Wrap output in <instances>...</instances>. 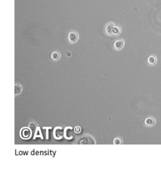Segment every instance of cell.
<instances>
[{
	"mask_svg": "<svg viewBox=\"0 0 161 170\" xmlns=\"http://www.w3.org/2000/svg\"><path fill=\"white\" fill-rule=\"evenodd\" d=\"M77 141H77L78 144H84V145L95 144L93 138L89 135H83L82 137L78 139Z\"/></svg>",
	"mask_w": 161,
	"mask_h": 170,
	"instance_id": "1",
	"label": "cell"
},
{
	"mask_svg": "<svg viewBox=\"0 0 161 170\" xmlns=\"http://www.w3.org/2000/svg\"><path fill=\"white\" fill-rule=\"evenodd\" d=\"M20 135L21 137L23 139H28L31 137L32 135V131L31 129H29L28 127H24L21 130V133H20Z\"/></svg>",
	"mask_w": 161,
	"mask_h": 170,
	"instance_id": "2",
	"label": "cell"
},
{
	"mask_svg": "<svg viewBox=\"0 0 161 170\" xmlns=\"http://www.w3.org/2000/svg\"><path fill=\"white\" fill-rule=\"evenodd\" d=\"M79 35L78 33L75 32H70L68 35V40L69 43H74L78 41Z\"/></svg>",
	"mask_w": 161,
	"mask_h": 170,
	"instance_id": "3",
	"label": "cell"
},
{
	"mask_svg": "<svg viewBox=\"0 0 161 170\" xmlns=\"http://www.w3.org/2000/svg\"><path fill=\"white\" fill-rule=\"evenodd\" d=\"M124 46V41L121 39L116 40V42L114 43V48L115 50H120Z\"/></svg>",
	"mask_w": 161,
	"mask_h": 170,
	"instance_id": "4",
	"label": "cell"
},
{
	"mask_svg": "<svg viewBox=\"0 0 161 170\" xmlns=\"http://www.w3.org/2000/svg\"><path fill=\"white\" fill-rule=\"evenodd\" d=\"M115 24L113 23H108V24L106 25L105 27V32L107 33V35L109 36L112 35V30L113 26Z\"/></svg>",
	"mask_w": 161,
	"mask_h": 170,
	"instance_id": "5",
	"label": "cell"
},
{
	"mask_svg": "<svg viewBox=\"0 0 161 170\" xmlns=\"http://www.w3.org/2000/svg\"><path fill=\"white\" fill-rule=\"evenodd\" d=\"M155 124V120L152 117H148L145 119V124L147 126H153Z\"/></svg>",
	"mask_w": 161,
	"mask_h": 170,
	"instance_id": "6",
	"label": "cell"
},
{
	"mask_svg": "<svg viewBox=\"0 0 161 170\" xmlns=\"http://www.w3.org/2000/svg\"><path fill=\"white\" fill-rule=\"evenodd\" d=\"M60 58V53L57 51H53L51 54V59L54 61H57Z\"/></svg>",
	"mask_w": 161,
	"mask_h": 170,
	"instance_id": "7",
	"label": "cell"
},
{
	"mask_svg": "<svg viewBox=\"0 0 161 170\" xmlns=\"http://www.w3.org/2000/svg\"><path fill=\"white\" fill-rule=\"evenodd\" d=\"M147 61L151 65H154L157 62V58L154 55H150L147 59Z\"/></svg>",
	"mask_w": 161,
	"mask_h": 170,
	"instance_id": "8",
	"label": "cell"
},
{
	"mask_svg": "<svg viewBox=\"0 0 161 170\" xmlns=\"http://www.w3.org/2000/svg\"><path fill=\"white\" fill-rule=\"evenodd\" d=\"M121 28L120 26L117 25H115L112 30V35H118L121 33Z\"/></svg>",
	"mask_w": 161,
	"mask_h": 170,
	"instance_id": "9",
	"label": "cell"
},
{
	"mask_svg": "<svg viewBox=\"0 0 161 170\" xmlns=\"http://www.w3.org/2000/svg\"><path fill=\"white\" fill-rule=\"evenodd\" d=\"M22 90V87L21 85L16 84L14 85V94L15 96H17L19 94L21 93Z\"/></svg>",
	"mask_w": 161,
	"mask_h": 170,
	"instance_id": "10",
	"label": "cell"
},
{
	"mask_svg": "<svg viewBox=\"0 0 161 170\" xmlns=\"http://www.w3.org/2000/svg\"><path fill=\"white\" fill-rule=\"evenodd\" d=\"M113 145H120L122 144V139L120 137H115L113 139Z\"/></svg>",
	"mask_w": 161,
	"mask_h": 170,
	"instance_id": "11",
	"label": "cell"
},
{
	"mask_svg": "<svg viewBox=\"0 0 161 170\" xmlns=\"http://www.w3.org/2000/svg\"><path fill=\"white\" fill-rule=\"evenodd\" d=\"M81 131V128H80L79 126H76V127L74 128V132L76 133H80Z\"/></svg>",
	"mask_w": 161,
	"mask_h": 170,
	"instance_id": "12",
	"label": "cell"
}]
</instances>
